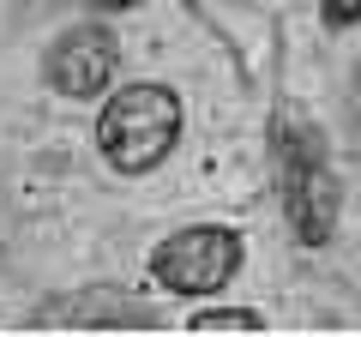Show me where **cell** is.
Wrapping results in <instances>:
<instances>
[{
    "label": "cell",
    "mask_w": 361,
    "mask_h": 337,
    "mask_svg": "<svg viewBox=\"0 0 361 337\" xmlns=\"http://www.w3.org/2000/svg\"><path fill=\"white\" fill-rule=\"evenodd\" d=\"M97 6H109V13H127V6H139V0H97Z\"/></svg>",
    "instance_id": "obj_7"
},
{
    "label": "cell",
    "mask_w": 361,
    "mask_h": 337,
    "mask_svg": "<svg viewBox=\"0 0 361 337\" xmlns=\"http://www.w3.org/2000/svg\"><path fill=\"white\" fill-rule=\"evenodd\" d=\"M265 325V313H253V307H205V313H193V331H259Z\"/></svg>",
    "instance_id": "obj_5"
},
{
    "label": "cell",
    "mask_w": 361,
    "mask_h": 337,
    "mask_svg": "<svg viewBox=\"0 0 361 337\" xmlns=\"http://www.w3.org/2000/svg\"><path fill=\"white\" fill-rule=\"evenodd\" d=\"M319 18H325L331 30H343V25H355V18H361V0H325Z\"/></svg>",
    "instance_id": "obj_6"
},
{
    "label": "cell",
    "mask_w": 361,
    "mask_h": 337,
    "mask_svg": "<svg viewBox=\"0 0 361 337\" xmlns=\"http://www.w3.org/2000/svg\"><path fill=\"white\" fill-rule=\"evenodd\" d=\"M115 61H121V49L103 25H73L49 49V85L61 97H97L115 78Z\"/></svg>",
    "instance_id": "obj_4"
},
{
    "label": "cell",
    "mask_w": 361,
    "mask_h": 337,
    "mask_svg": "<svg viewBox=\"0 0 361 337\" xmlns=\"http://www.w3.org/2000/svg\"><path fill=\"white\" fill-rule=\"evenodd\" d=\"M283 205L307 247H325L337 229V175L325 168V151L313 139H283Z\"/></svg>",
    "instance_id": "obj_3"
},
{
    "label": "cell",
    "mask_w": 361,
    "mask_h": 337,
    "mask_svg": "<svg viewBox=\"0 0 361 337\" xmlns=\"http://www.w3.org/2000/svg\"><path fill=\"white\" fill-rule=\"evenodd\" d=\"M175 139H180V103L169 85H127L97 115V145H103L109 168H121V175L157 168L175 151Z\"/></svg>",
    "instance_id": "obj_1"
},
{
    "label": "cell",
    "mask_w": 361,
    "mask_h": 337,
    "mask_svg": "<svg viewBox=\"0 0 361 337\" xmlns=\"http://www.w3.org/2000/svg\"><path fill=\"white\" fill-rule=\"evenodd\" d=\"M241 271V235L223 223H193L151 253V277L175 295H211Z\"/></svg>",
    "instance_id": "obj_2"
}]
</instances>
